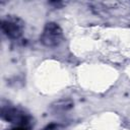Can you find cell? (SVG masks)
<instances>
[{"label": "cell", "instance_id": "6", "mask_svg": "<svg viewBox=\"0 0 130 130\" xmlns=\"http://www.w3.org/2000/svg\"><path fill=\"white\" fill-rule=\"evenodd\" d=\"M10 130H27L24 126H17V127H15V128H12V129H10Z\"/></svg>", "mask_w": 130, "mask_h": 130}, {"label": "cell", "instance_id": "5", "mask_svg": "<svg viewBox=\"0 0 130 130\" xmlns=\"http://www.w3.org/2000/svg\"><path fill=\"white\" fill-rule=\"evenodd\" d=\"M43 130H63V127L60 124L52 123V124H49L48 126H46Z\"/></svg>", "mask_w": 130, "mask_h": 130}, {"label": "cell", "instance_id": "1", "mask_svg": "<svg viewBox=\"0 0 130 130\" xmlns=\"http://www.w3.org/2000/svg\"><path fill=\"white\" fill-rule=\"evenodd\" d=\"M63 39L62 28L56 22H48L46 23L43 32L40 37V42L49 48H54L60 45Z\"/></svg>", "mask_w": 130, "mask_h": 130}, {"label": "cell", "instance_id": "4", "mask_svg": "<svg viewBox=\"0 0 130 130\" xmlns=\"http://www.w3.org/2000/svg\"><path fill=\"white\" fill-rule=\"evenodd\" d=\"M72 107H73V102L70 99H61L51 105V109L55 113L68 111Z\"/></svg>", "mask_w": 130, "mask_h": 130}, {"label": "cell", "instance_id": "2", "mask_svg": "<svg viewBox=\"0 0 130 130\" xmlns=\"http://www.w3.org/2000/svg\"><path fill=\"white\" fill-rule=\"evenodd\" d=\"M3 34L10 40H18L24 30V21L14 15H8L1 21Z\"/></svg>", "mask_w": 130, "mask_h": 130}, {"label": "cell", "instance_id": "3", "mask_svg": "<svg viewBox=\"0 0 130 130\" xmlns=\"http://www.w3.org/2000/svg\"><path fill=\"white\" fill-rule=\"evenodd\" d=\"M1 118L9 123L16 124L17 126H24L29 122V116L23 111L17 108L11 107H2L1 109Z\"/></svg>", "mask_w": 130, "mask_h": 130}]
</instances>
